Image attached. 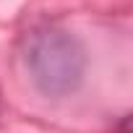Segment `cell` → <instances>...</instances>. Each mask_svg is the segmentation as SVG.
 <instances>
[{
    "mask_svg": "<svg viewBox=\"0 0 133 133\" xmlns=\"http://www.w3.org/2000/svg\"><path fill=\"white\" fill-rule=\"evenodd\" d=\"M26 68L37 89L47 97L73 94L86 73V52L81 42L60 29H39L26 42Z\"/></svg>",
    "mask_w": 133,
    "mask_h": 133,
    "instance_id": "1",
    "label": "cell"
}]
</instances>
